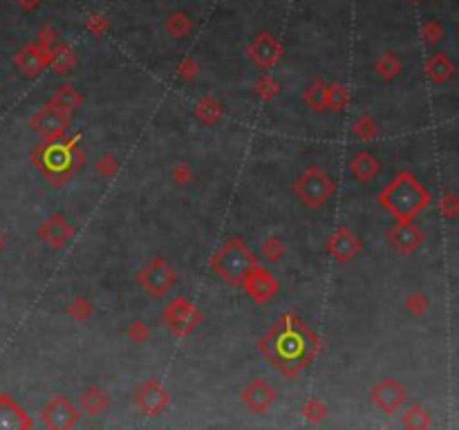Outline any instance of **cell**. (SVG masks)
<instances>
[{
    "label": "cell",
    "mask_w": 459,
    "mask_h": 430,
    "mask_svg": "<svg viewBox=\"0 0 459 430\" xmlns=\"http://www.w3.org/2000/svg\"><path fill=\"white\" fill-rule=\"evenodd\" d=\"M78 410L72 406L67 397L63 395H56L47 402V406L43 408L41 413V422L43 426L52 428V430H67V428H74L78 424Z\"/></svg>",
    "instance_id": "9"
},
{
    "label": "cell",
    "mask_w": 459,
    "mask_h": 430,
    "mask_svg": "<svg viewBox=\"0 0 459 430\" xmlns=\"http://www.w3.org/2000/svg\"><path fill=\"white\" fill-rule=\"evenodd\" d=\"M303 415H305L307 422L316 424V422H323V419H325L327 408H325V404L321 402V399L312 397V399H307V402H305V406H303Z\"/></svg>",
    "instance_id": "32"
},
{
    "label": "cell",
    "mask_w": 459,
    "mask_h": 430,
    "mask_svg": "<svg viewBox=\"0 0 459 430\" xmlns=\"http://www.w3.org/2000/svg\"><path fill=\"white\" fill-rule=\"evenodd\" d=\"M372 402L378 410H383L385 415H394L406 402V388L397 381V379H381L372 388Z\"/></svg>",
    "instance_id": "14"
},
{
    "label": "cell",
    "mask_w": 459,
    "mask_h": 430,
    "mask_svg": "<svg viewBox=\"0 0 459 430\" xmlns=\"http://www.w3.org/2000/svg\"><path fill=\"white\" fill-rule=\"evenodd\" d=\"M135 280L151 298H164L175 287L177 276L164 258H153L139 269Z\"/></svg>",
    "instance_id": "6"
},
{
    "label": "cell",
    "mask_w": 459,
    "mask_h": 430,
    "mask_svg": "<svg viewBox=\"0 0 459 430\" xmlns=\"http://www.w3.org/2000/svg\"><path fill=\"white\" fill-rule=\"evenodd\" d=\"M49 104L67 115V113H74V110L83 104V97H81V92H76V88H72V85H58L54 90L52 101Z\"/></svg>",
    "instance_id": "24"
},
{
    "label": "cell",
    "mask_w": 459,
    "mask_h": 430,
    "mask_svg": "<svg viewBox=\"0 0 459 430\" xmlns=\"http://www.w3.org/2000/svg\"><path fill=\"white\" fill-rule=\"evenodd\" d=\"M164 323L175 336L182 338L186 334H191L202 323V314H199V309L188 298L179 296L164 309Z\"/></svg>",
    "instance_id": "7"
},
{
    "label": "cell",
    "mask_w": 459,
    "mask_h": 430,
    "mask_svg": "<svg viewBox=\"0 0 459 430\" xmlns=\"http://www.w3.org/2000/svg\"><path fill=\"white\" fill-rule=\"evenodd\" d=\"M193 179V171H191V166L188 164H184V162H179L175 168H173V182L177 184V186H186L188 182Z\"/></svg>",
    "instance_id": "40"
},
{
    "label": "cell",
    "mask_w": 459,
    "mask_h": 430,
    "mask_svg": "<svg viewBox=\"0 0 459 430\" xmlns=\"http://www.w3.org/2000/svg\"><path fill=\"white\" fill-rule=\"evenodd\" d=\"M21 5H23V7H34L36 0H21Z\"/></svg>",
    "instance_id": "43"
},
{
    "label": "cell",
    "mask_w": 459,
    "mask_h": 430,
    "mask_svg": "<svg viewBox=\"0 0 459 430\" xmlns=\"http://www.w3.org/2000/svg\"><path fill=\"white\" fill-rule=\"evenodd\" d=\"M325 249H327V254L336 260V263H350V260H354L358 254H361L363 245H361V240H358V235L352 231V229L341 226V229H336L332 235H329Z\"/></svg>",
    "instance_id": "13"
},
{
    "label": "cell",
    "mask_w": 459,
    "mask_h": 430,
    "mask_svg": "<svg viewBox=\"0 0 459 430\" xmlns=\"http://www.w3.org/2000/svg\"><path fill=\"white\" fill-rule=\"evenodd\" d=\"M426 74H428V78H431L433 83L442 85V83L451 81V78H453L455 65H453V61L444 52H437V54H433L426 61Z\"/></svg>",
    "instance_id": "22"
},
{
    "label": "cell",
    "mask_w": 459,
    "mask_h": 430,
    "mask_svg": "<svg viewBox=\"0 0 459 430\" xmlns=\"http://www.w3.org/2000/svg\"><path fill=\"white\" fill-rule=\"evenodd\" d=\"M78 137L56 139L45 146H38L32 153V162L41 168L43 175L52 179L54 186H61L78 166L85 162V153L78 148Z\"/></svg>",
    "instance_id": "3"
},
{
    "label": "cell",
    "mask_w": 459,
    "mask_h": 430,
    "mask_svg": "<svg viewBox=\"0 0 459 430\" xmlns=\"http://www.w3.org/2000/svg\"><path fill=\"white\" fill-rule=\"evenodd\" d=\"M347 106V90L343 83L325 85V108L332 113H343Z\"/></svg>",
    "instance_id": "26"
},
{
    "label": "cell",
    "mask_w": 459,
    "mask_h": 430,
    "mask_svg": "<svg viewBox=\"0 0 459 430\" xmlns=\"http://www.w3.org/2000/svg\"><path fill=\"white\" fill-rule=\"evenodd\" d=\"M67 126H69L67 115L61 113L58 108H54L52 104L36 110L32 119H29V128H32L36 135H41L45 142H56V139L65 137Z\"/></svg>",
    "instance_id": "8"
},
{
    "label": "cell",
    "mask_w": 459,
    "mask_h": 430,
    "mask_svg": "<svg viewBox=\"0 0 459 430\" xmlns=\"http://www.w3.org/2000/svg\"><path fill=\"white\" fill-rule=\"evenodd\" d=\"M67 312L72 318H76V321H85V318H90V314H92V305H90L87 298L78 296V298H74L72 303H69Z\"/></svg>",
    "instance_id": "34"
},
{
    "label": "cell",
    "mask_w": 459,
    "mask_h": 430,
    "mask_svg": "<svg viewBox=\"0 0 459 430\" xmlns=\"http://www.w3.org/2000/svg\"><path fill=\"white\" fill-rule=\"evenodd\" d=\"M334 193H336L334 179L325 175L321 168H316V166H309L294 182V195L309 208L323 206Z\"/></svg>",
    "instance_id": "5"
},
{
    "label": "cell",
    "mask_w": 459,
    "mask_h": 430,
    "mask_svg": "<svg viewBox=\"0 0 459 430\" xmlns=\"http://www.w3.org/2000/svg\"><path fill=\"white\" fill-rule=\"evenodd\" d=\"M117 168H119V159L115 157V155H103L101 159L97 162V173L99 175H106V177H112L115 173H117Z\"/></svg>",
    "instance_id": "38"
},
{
    "label": "cell",
    "mask_w": 459,
    "mask_h": 430,
    "mask_svg": "<svg viewBox=\"0 0 459 430\" xmlns=\"http://www.w3.org/2000/svg\"><path fill=\"white\" fill-rule=\"evenodd\" d=\"M49 63H52V52L45 45H27L16 54V65L25 76H38Z\"/></svg>",
    "instance_id": "18"
},
{
    "label": "cell",
    "mask_w": 459,
    "mask_h": 430,
    "mask_svg": "<svg viewBox=\"0 0 459 430\" xmlns=\"http://www.w3.org/2000/svg\"><path fill=\"white\" fill-rule=\"evenodd\" d=\"M424 36H426V41H428V43H437V41H439V36H442V29L435 27V25L431 23V25H428V27L424 29Z\"/></svg>",
    "instance_id": "42"
},
{
    "label": "cell",
    "mask_w": 459,
    "mask_h": 430,
    "mask_svg": "<svg viewBox=\"0 0 459 430\" xmlns=\"http://www.w3.org/2000/svg\"><path fill=\"white\" fill-rule=\"evenodd\" d=\"M168 404H171V395H168V390L164 388V383L159 381L157 377L148 379V381L135 392V406L151 417L164 413Z\"/></svg>",
    "instance_id": "11"
},
{
    "label": "cell",
    "mask_w": 459,
    "mask_h": 430,
    "mask_svg": "<svg viewBox=\"0 0 459 430\" xmlns=\"http://www.w3.org/2000/svg\"><path fill=\"white\" fill-rule=\"evenodd\" d=\"M5 249V235H3V231H0V251Z\"/></svg>",
    "instance_id": "44"
},
{
    "label": "cell",
    "mask_w": 459,
    "mask_h": 430,
    "mask_svg": "<svg viewBox=\"0 0 459 430\" xmlns=\"http://www.w3.org/2000/svg\"><path fill=\"white\" fill-rule=\"evenodd\" d=\"M242 287H244V292L251 296V301L258 303V305L272 301V298L278 294V289H281L278 280H276L272 274H269L265 267H260V265H256L251 272L247 274Z\"/></svg>",
    "instance_id": "12"
},
{
    "label": "cell",
    "mask_w": 459,
    "mask_h": 430,
    "mask_svg": "<svg viewBox=\"0 0 459 430\" xmlns=\"http://www.w3.org/2000/svg\"><path fill=\"white\" fill-rule=\"evenodd\" d=\"M240 399L251 413H267V410L276 404L278 392L265 381V379H256V381H251L242 390Z\"/></svg>",
    "instance_id": "16"
},
{
    "label": "cell",
    "mask_w": 459,
    "mask_h": 430,
    "mask_svg": "<svg viewBox=\"0 0 459 430\" xmlns=\"http://www.w3.org/2000/svg\"><path fill=\"white\" fill-rule=\"evenodd\" d=\"M378 202L397 222H412L433 202V195L412 173H399L378 193Z\"/></svg>",
    "instance_id": "2"
},
{
    "label": "cell",
    "mask_w": 459,
    "mask_h": 430,
    "mask_svg": "<svg viewBox=\"0 0 459 430\" xmlns=\"http://www.w3.org/2000/svg\"><path fill=\"white\" fill-rule=\"evenodd\" d=\"M191 29V21L184 16V14H175V16H171V21H168V32H171L173 36H177V38H182V36H186V32Z\"/></svg>",
    "instance_id": "37"
},
{
    "label": "cell",
    "mask_w": 459,
    "mask_h": 430,
    "mask_svg": "<svg viewBox=\"0 0 459 430\" xmlns=\"http://www.w3.org/2000/svg\"><path fill=\"white\" fill-rule=\"evenodd\" d=\"M378 171H381V164H378V159L367 151H358L350 162V173L356 177V182H361V184H367L370 179H374Z\"/></svg>",
    "instance_id": "21"
},
{
    "label": "cell",
    "mask_w": 459,
    "mask_h": 430,
    "mask_svg": "<svg viewBox=\"0 0 459 430\" xmlns=\"http://www.w3.org/2000/svg\"><path fill=\"white\" fill-rule=\"evenodd\" d=\"M256 265H258V260L251 254V249H249L237 235L228 238L211 258V269L231 287H242L247 274L251 272Z\"/></svg>",
    "instance_id": "4"
},
{
    "label": "cell",
    "mask_w": 459,
    "mask_h": 430,
    "mask_svg": "<svg viewBox=\"0 0 459 430\" xmlns=\"http://www.w3.org/2000/svg\"><path fill=\"white\" fill-rule=\"evenodd\" d=\"M352 133H354L356 139H361V142H372V139L376 137V133H378V128H376V122L370 115H361L352 124Z\"/></svg>",
    "instance_id": "29"
},
{
    "label": "cell",
    "mask_w": 459,
    "mask_h": 430,
    "mask_svg": "<svg viewBox=\"0 0 459 430\" xmlns=\"http://www.w3.org/2000/svg\"><path fill=\"white\" fill-rule=\"evenodd\" d=\"M38 235H41L43 242L54 249V251H61V249L72 240L74 235V226L67 222V220L63 215H49L45 222L41 224V229H38Z\"/></svg>",
    "instance_id": "15"
},
{
    "label": "cell",
    "mask_w": 459,
    "mask_h": 430,
    "mask_svg": "<svg viewBox=\"0 0 459 430\" xmlns=\"http://www.w3.org/2000/svg\"><path fill=\"white\" fill-rule=\"evenodd\" d=\"M249 56H251V61H253L258 67L269 69V67H274L278 61H281L283 47L276 43L274 36L260 34V36L253 38L251 45H249Z\"/></svg>",
    "instance_id": "17"
},
{
    "label": "cell",
    "mask_w": 459,
    "mask_h": 430,
    "mask_svg": "<svg viewBox=\"0 0 459 430\" xmlns=\"http://www.w3.org/2000/svg\"><path fill=\"white\" fill-rule=\"evenodd\" d=\"M128 338H131L133 343H144L148 338V325L144 321H133L128 325Z\"/></svg>",
    "instance_id": "39"
},
{
    "label": "cell",
    "mask_w": 459,
    "mask_h": 430,
    "mask_svg": "<svg viewBox=\"0 0 459 430\" xmlns=\"http://www.w3.org/2000/svg\"><path fill=\"white\" fill-rule=\"evenodd\" d=\"M256 92L262 101H272V99H276L278 92H281V83H278L272 74H262L256 81Z\"/></svg>",
    "instance_id": "31"
},
{
    "label": "cell",
    "mask_w": 459,
    "mask_h": 430,
    "mask_svg": "<svg viewBox=\"0 0 459 430\" xmlns=\"http://www.w3.org/2000/svg\"><path fill=\"white\" fill-rule=\"evenodd\" d=\"M439 211L446 220H455L459 213V199L455 193H444L442 199H439Z\"/></svg>",
    "instance_id": "35"
},
{
    "label": "cell",
    "mask_w": 459,
    "mask_h": 430,
    "mask_svg": "<svg viewBox=\"0 0 459 430\" xmlns=\"http://www.w3.org/2000/svg\"><path fill=\"white\" fill-rule=\"evenodd\" d=\"M260 254L267 263H281V258L285 256V242L278 235H269L260 245Z\"/></svg>",
    "instance_id": "30"
},
{
    "label": "cell",
    "mask_w": 459,
    "mask_h": 430,
    "mask_svg": "<svg viewBox=\"0 0 459 430\" xmlns=\"http://www.w3.org/2000/svg\"><path fill=\"white\" fill-rule=\"evenodd\" d=\"M78 406L87 417H99L110 408V395L101 386H90L78 397Z\"/></svg>",
    "instance_id": "20"
},
{
    "label": "cell",
    "mask_w": 459,
    "mask_h": 430,
    "mask_svg": "<svg viewBox=\"0 0 459 430\" xmlns=\"http://www.w3.org/2000/svg\"><path fill=\"white\" fill-rule=\"evenodd\" d=\"M32 428V419L9 395H0V430H27Z\"/></svg>",
    "instance_id": "19"
},
{
    "label": "cell",
    "mask_w": 459,
    "mask_h": 430,
    "mask_svg": "<svg viewBox=\"0 0 459 430\" xmlns=\"http://www.w3.org/2000/svg\"><path fill=\"white\" fill-rule=\"evenodd\" d=\"M385 240L399 256H412L424 245V231L412 222H397L392 229L385 231Z\"/></svg>",
    "instance_id": "10"
},
{
    "label": "cell",
    "mask_w": 459,
    "mask_h": 430,
    "mask_svg": "<svg viewBox=\"0 0 459 430\" xmlns=\"http://www.w3.org/2000/svg\"><path fill=\"white\" fill-rule=\"evenodd\" d=\"M401 424L410 430H424V428H431L433 426V419L428 415V410L422 404H412L410 408L403 413Z\"/></svg>",
    "instance_id": "25"
},
{
    "label": "cell",
    "mask_w": 459,
    "mask_h": 430,
    "mask_svg": "<svg viewBox=\"0 0 459 430\" xmlns=\"http://www.w3.org/2000/svg\"><path fill=\"white\" fill-rule=\"evenodd\" d=\"M258 345L278 372L287 379H294L314 361L318 352V336L298 316L285 314Z\"/></svg>",
    "instance_id": "1"
},
{
    "label": "cell",
    "mask_w": 459,
    "mask_h": 430,
    "mask_svg": "<svg viewBox=\"0 0 459 430\" xmlns=\"http://www.w3.org/2000/svg\"><path fill=\"white\" fill-rule=\"evenodd\" d=\"M374 67H376V74L381 76L383 81H392V78H397L399 72H401V61L397 58V54L387 52V54H383L381 58H378Z\"/></svg>",
    "instance_id": "28"
},
{
    "label": "cell",
    "mask_w": 459,
    "mask_h": 430,
    "mask_svg": "<svg viewBox=\"0 0 459 430\" xmlns=\"http://www.w3.org/2000/svg\"><path fill=\"white\" fill-rule=\"evenodd\" d=\"M325 81L323 78H316L314 83H309L307 85V90L303 92V101L312 108V110H316V113H323L325 110Z\"/></svg>",
    "instance_id": "27"
},
{
    "label": "cell",
    "mask_w": 459,
    "mask_h": 430,
    "mask_svg": "<svg viewBox=\"0 0 459 430\" xmlns=\"http://www.w3.org/2000/svg\"><path fill=\"white\" fill-rule=\"evenodd\" d=\"M74 63H76L74 52H69V49H65V47H61L56 54H52V65H54V69L58 74L69 72V67H72Z\"/></svg>",
    "instance_id": "33"
},
{
    "label": "cell",
    "mask_w": 459,
    "mask_h": 430,
    "mask_svg": "<svg viewBox=\"0 0 459 430\" xmlns=\"http://www.w3.org/2000/svg\"><path fill=\"white\" fill-rule=\"evenodd\" d=\"M197 74V63L193 61V58H186V61L179 65V76L182 78H195Z\"/></svg>",
    "instance_id": "41"
},
{
    "label": "cell",
    "mask_w": 459,
    "mask_h": 430,
    "mask_svg": "<svg viewBox=\"0 0 459 430\" xmlns=\"http://www.w3.org/2000/svg\"><path fill=\"white\" fill-rule=\"evenodd\" d=\"M406 309L410 312L412 316H422L426 309H428V298L422 292H412L410 296L406 298Z\"/></svg>",
    "instance_id": "36"
},
{
    "label": "cell",
    "mask_w": 459,
    "mask_h": 430,
    "mask_svg": "<svg viewBox=\"0 0 459 430\" xmlns=\"http://www.w3.org/2000/svg\"><path fill=\"white\" fill-rule=\"evenodd\" d=\"M193 115H195V119H197L199 124L213 126V124H217L219 119L224 117V106L219 104L215 97H202V99H199V101L195 104Z\"/></svg>",
    "instance_id": "23"
}]
</instances>
